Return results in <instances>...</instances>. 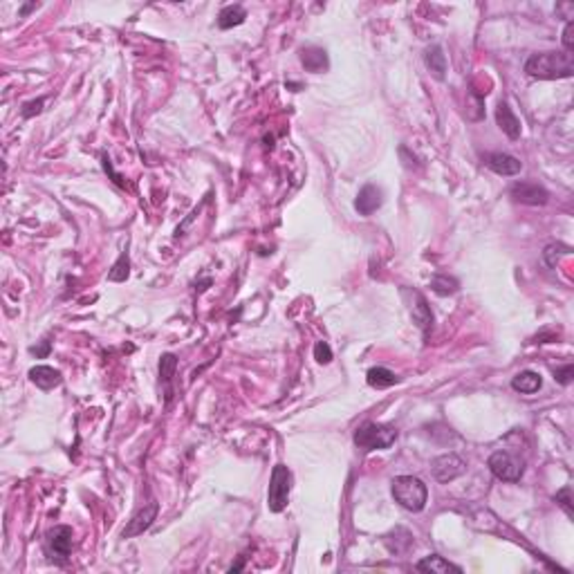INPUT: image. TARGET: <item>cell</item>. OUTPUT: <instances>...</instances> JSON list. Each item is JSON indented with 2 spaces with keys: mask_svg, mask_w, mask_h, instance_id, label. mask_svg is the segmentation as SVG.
<instances>
[{
  "mask_svg": "<svg viewBox=\"0 0 574 574\" xmlns=\"http://www.w3.org/2000/svg\"><path fill=\"white\" fill-rule=\"evenodd\" d=\"M525 72L534 79H570L574 75V58L568 52H541L525 61Z\"/></svg>",
  "mask_w": 574,
  "mask_h": 574,
  "instance_id": "1",
  "label": "cell"
},
{
  "mask_svg": "<svg viewBox=\"0 0 574 574\" xmlns=\"http://www.w3.org/2000/svg\"><path fill=\"white\" fill-rule=\"evenodd\" d=\"M393 498L408 511H422L429 500V489L415 476H397L393 480Z\"/></svg>",
  "mask_w": 574,
  "mask_h": 574,
  "instance_id": "2",
  "label": "cell"
},
{
  "mask_svg": "<svg viewBox=\"0 0 574 574\" xmlns=\"http://www.w3.org/2000/svg\"><path fill=\"white\" fill-rule=\"evenodd\" d=\"M397 431L388 424H377V422H363L355 431V445L363 451H377V449H388L395 445Z\"/></svg>",
  "mask_w": 574,
  "mask_h": 574,
  "instance_id": "3",
  "label": "cell"
},
{
  "mask_svg": "<svg viewBox=\"0 0 574 574\" xmlns=\"http://www.w3.org/2000/svg\"><path fill=\"white\" fill-rule=\"evenodd\" d=\"M292 491V471L285 464H276L272 469L270 478V491H267V507L274 514H281L289 503Z\"/></svg>",
  "mask_w": 574,
  "mask_h": 574,
  "instance_id": "4",
  "label": "cell"
},
{
  "mask_svg": "<svg viewBox=\"0 0 574 574\" xmlns=\"http://www.w3.org/2000/svg\"><path fill=\"white\" fill-rule=\"evenodd\" d=\"M487 467L494 474V478L503 480V482H519L521 476H523V471H525L523 460L516 458V455L507 453V451L491 453L489 460H487Z\"/></svg>",
  "mask_w": 574,
  "mask_h": 574,
  "instance_id": "5",
  "label": "cell"
},
{
  "mask_svg": "<svg viewBox=\"0 0 574 574\" xmlns=\"http://www.w3.org/2000/svg\"><path fill=\"white\" fill-rule=\"evenodd\" d=\"M509 196L514 198V202L529 204V207H543L550 200L548 188L536 182H514L509 188Z\"/></svg>",
  "mask_w": 574,
  "mask_h": 574,
  "instance_id": "6",
  "label": "cell"
},
{
  "mask_svg": "<svg viewBox=\"0 0 574 574\" xmlns=\"http://www.w3.org/2000/svg\"><path fill=\"white\" fill-rule=\"evenodd\" d=\"M72 546H75V532L68 525H58L48 532V550L50 554H54L52 558L56 561H65L72 552Z\"/></svg>",
  "mask_w": 574,
  "mask_h": 574,
  "instance_id": "7",
  "label": "cell"
},
{
  "mask_svg": "<svg viewBox=\"0 0 574 574\" xmlns=\"http://www.w3.org/2000/svg\"><path fill=\"white\" fill-rule=\"evenodd\" d=\"M433 478L437 482H451L455 480L458 476H462L464 471H467V464L464 460L460 458V455H455V453H445V455H440V458L433 460Z\"/></svg>",
  "mask_w": 574,
  "mask_h": 574,
  "instance_id": "8",
  "label": "cell"
},
{
  "mask_svg": "<svg viewBox=\"0 0 574 574\" xmlns=\"http://www.w3.org/2000/svg\"><path fill=\"white\" fill-rule=\"evenodd\" d=\"M157 511H159V505L157 503H149L146 507H142L135 516L128 521V525L124 527L122 532V538H132V536H139L144 534L146 529L153 525V521L157 519Z\"/></svg>",
  "mask_w": 574,
  "mask_h": 574,
  "instance_id": "9",
  "label": "cell"
},
{
  "mask_svg": "<svg viewBox=\"0 0 574 574\" xmlns=\"http://www.w3.org/2000/svg\"><path fill=\"white\" fill-rule=\"evenodd\" d=\"M484 164H487L496 175H503V178L519 175L523 169L521 161L509 153H489L487 157H484Z\"/></svg>",
  "mask_w": 574,
  "mask_h": 574,
  "instance_id": "10",
  "label": "cell"
},
{
  "mask_svg": "<svg viewBox=\"0 0 574 574\" xmlns=\"http://www.w3.org/2000/svg\"><path fill=\"white\" fill-rule=\"evenodd\" d=\"M381 202H384V193H381V188L375 186V184H366L359 191L357 200H355V209L361 216H373L381 207Z\"/></svg>",
  "mask_w": 574,
  "mask_h": 574,
  "instance_id": "11",
  "label": "cell"
},
{
  "mask_svg": "<svg viewBox=\"0 0 574 574\" xmlns=\"http://www.w3.org/2000/svg\"><path fill=\"white\" fill-rule=\"evenodd\" d=\"M413 301H410V317H413L415 326L424 332V336H429V330L433 328V314H431V307L426 305V299L422 297L420 292H413L410 294Z\"/></svg>",
  "mask_w": 574,
  "mask_h": 574,
  "instance_id": "12",
  "label": "cell"
},
{
  "mask_svg": "<svg viewBox=\"0 0 574 574\" xmlns=\"http://www.w3.org/2000/svg\"><path fill=\"white\" fill-rule=\"evenodd\" d=\"M29 379H32V384H36L41 390H52L63 384L61 371H56L52 366H34L32 371H29Z\"/></svg>",
  "mask_w": 574,
  "mask_h": 574,
  "instance_id": "13",
  "label": "cell"
},
{
  "mask_svg": "<svg viewBox=\"0 0 574 574\" xmlns=\"http://www.w3.org/2000/svg\"><path fill=\"white\" fill-rule=\"evenodd\" d=\"M496 122H498L500 130H503L509 139H519L521 137V122H519V117L511 112L507 101H500V104H498V108H496Z\"/></svg>",
  "mask_w": 574,
  "mask_h": 574,
  "instance_id": "14",
  "label": "cell"
},
{
  "mask_svg": "<svg viewBox=\"0 0 574 574\" xmlns=\"http://www.w3.org/2000/svg\"><path fill=\"white\" fill-rule=\"evenodd\" d=\"M301 63L307 72H314V75H319V72H326L330 68V58H328V52L323 50V48H305L301 50Z\"/></svg>",
  "mask_w": 574,
  "mask_h": 574,
  "instance_id": "15",
  "label": "cell"
},
{
  "mask_svg": "<svg viewBox=\"0 0 574 574\" xmlns=\"http://www.w3.org/2000/svg\"><path fill=\"white\" fill-rule=\"evenodd\" d=\"M415 570H418V572H426V574H449V572H453V574H460V572H462V568H460V565H453V563H449V561H447V558L437 556V554L424 556L422 561H418Z\"/></svg>",
  "mask_w": 574,
  "mask_h": 574,
  "instance_id": "16",
  "label": "cell"
},
{
  "mask_svg": "<svg viewBox=\"0 0 574 574\" xmlns=\"http://www.w3.org/2000/svg\"><path fill=\"white\" fill-rule=\"evenodd\" d=\"M424 63H426V68L431 70V75L437 81H445V77H447V56H445L442 48H440V46L426 48L424 50Z\"/></svg>",
  "mask_w": 574,
  "mask_h": 574,
  "instance_id": "17",
  "label": "cell"
},
{
  "mask_svg": "<svg viewBox=\"0 0 574 574\" xmlns=\"http://www.w3.org/2000/svg\"><path fill=\"white\" fill-rule=\"evenodd\" d=\"M541 386H543V379L534 371H523L511 379V388L521 395H534L541 390Z\"/></svg>",
  "mask_w": 574,
  "mask_h": 574,
  "instance_id": "18",
  "label": "cell"
},
{
  "mask_svg": "<svg viewBox=\"0 0 574 574\" xmlns=\"http://www.w3.org/2000/svg\"><path fill=\"white\" fill-rule=\"evenodd\" d=\"M366 379H368V386H373L377 390L390 388L393 384H397V381H400V377H397L393 371H388V368H384V366L371 368V371H368V375H366Z\"/></svg>",
  "mask_w": 574,
  "mask_h": 574,
  "instance_id": "19",
  "label": "cell"
},
{
  "mask_svg": "<svg viewBox=\"0 0 574 574\" xmlns=\"http://www.w3.org/2000/svg\"><path fill=\"white\" fill-rule=\"evenodd\" d=\"M247 18V11L243 5H227L223 11L218 14V27L220 29H231V27H238L243 25Z\"/></svg>",
  "mask_w": 574,
  "mask_h": 574,
  "instance_id": "20",
  "label": "cell"
},
{
  "mask_svg": "<svg viewBox=\"0 0 574 574\" xmlns=\"http://www.w3.org/2000/svg\"><path fill=\"white\" fill-rule=\"evenodd\" d=\"M175 368H178V359H175V355H161L159 359V377L161 381H164V386H166V402H171V397H173V388H171V381L175 377Z\"/></svg>",
  "mask_w": 574,
  "mask_h": 574,
  "instance_id": "21",
  "label": "cell"
},
{
  "mask_svg": "<svg viewBox=\"0 0 574 574\" xmlns=\"http://www.w3.org/2000/svg\"><path fill=\"white\" fill-rule=\"evenodd\" d=\"M431 289L435 294H440V297H449V294H455L460 289V283L449 274H437L431 281Z\"/></svg>",
  "mask_w": 574,
  "mask_h": 574,
  "instance_id": "22",
  "label": "cell"
},
{
  "mask_svg": "<svg viewBox=\"0 0 574 574\" xmlns=\"http://www.w3.org/2000/svg\"><path fill=\"white\" fill-rule=\"evenodd\" d=\"M128 274H130V258H128V252H124V254L119 256V260H117V262L112 265V270L108 272V281H112V283H124L126 278H128Z\"/></svg>",
  "mask_w": 574,
  "mask_h": 574,
  "instance_id": "23",
  "label": "cell"
},
{
  "mask_svg": "<svg viewBox=\"0 0 574 574\" xmlns=\"http://www.w3.org/2000/svg\"><path fill=\"white\" fill-rule=\"evenodd\" d=\"M570 252H572V249L568 245H561V243L548 245L546 252H543V260H546L548 267H556V262L561 260L563 256H570Z\"/></svg>",
  "mask_w": 574,
  "mask_h": 574,
  "instance_id": "24",
  "label": "cell"
},
{
  "mask_svg": "<svg viewBox=\"0 0 574 574\" xmlns=\"http://www.w3.org/2000/svg\"><path fill=\"white\" fill-rule=\"evenodd\" d=\"M554 500L558 503V507H563V511L572 519L574 516V507H572V487H563L561 491H556Z\"/></svg>",
  "mask_w": 574,
  "mask_h": 574,
  "instance_id": "25",
  "label": "cell"
},
{
  "mask_svg": "<svg viewBox=\"0 0 574 574\" xmlns=\"http://www.w3.org/2000/svg\"><path fill=\"white\" fill-rule=\"evenodd\" d=\"M314 359L319 363H330L332 361V348L326 341H317V346H314Z\"/></svg>",
  "mask_w": 574,
  "mask_h": 574,
  "instance_id": "26",
  "label": "cell"
},
{
  "mask_svg": "<svg viewBox=\"0 0 574 574\" xmlns=\"http://www.w3.org/2000/svg\"><path fill=\"white\" fill-rule=\"evenodd\" d=\"M572 377H574V366L572 363H565V366L556 368V371H554V379L558 381V384H563V386L570 384Z\"/></svg>",
  "mask_w": 574,
  "mask_h": 574,
  "instance_id": "27",
  "label": "cell"
},
{
  "mask_svg": "<svg viewBox=\"0 0 574 574\" xmlns=\"http://www.w3.org/2000/svg\"><path fill=\"white\" fill-rule=\"evenodd\" d=\"M563 52L572 54L574 52V21H568L565 29H563Z\"/></svg>",
  "mask_w": 574,
  "mask_h": 574,
  "instance_id": "28",
  "label": "cell"
},
{
  "mask_svg": "<svg viewBox=\"0 0 574 574\" xmlns=\"http://www.w3.org/2000/svg\"><path fill=\"white\" fill-rule=\"evenodd\" d=\"M43 106H46V97H41L36 101H27V104L23 106V117L25 119H29V117H34L43 110Z\"/></svg>",
  "mask_w": 574,
  "mask_h": 574,
  "instance_id": "29",
  "label": "cell"
},
{
  "mask_svg": "<svg viewBox=\"0 0 574 574\" xmlns=\"http://www.w3.org/2000/svg\"><path fill=\"white\" fill-rule=\"evenodd\" d=\"M36 7H38L36 3H32V5H25V7L21 9V16H27V14H29V11H32V9H36Z\"/></svg>",
  "mask_w": 574,
  "mask_h": 574,
  "instance_id": "30",
  "label": "cell"
}]
</instances>
